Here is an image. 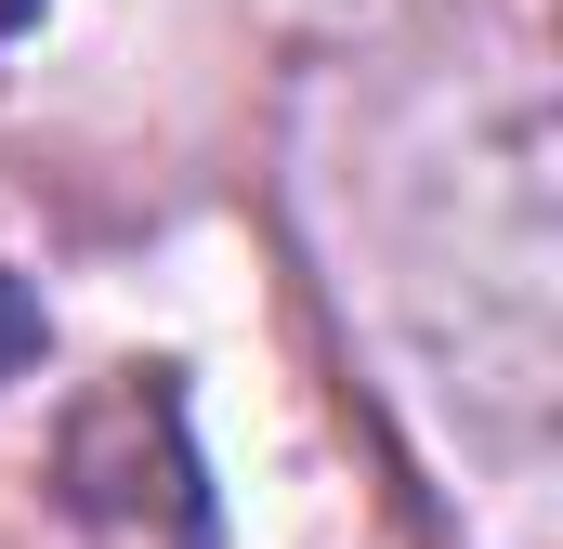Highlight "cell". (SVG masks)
I'll list each match as a JSON object with an SVG mask.
<instances>
[{"instance_id": "1", "label": "cell", "mask_w": 563, "mask_h": 549, "mask_svg": "<svg viewBox=\"0 0 563 549\" xmlns=\"http://www.w3.org/2000/svg\"><path fill=\"white\" fill-rule=\"evenodd\" d=\"M26 13H40V0H0V26H26Z\"/></svg>"}]
</instances>
